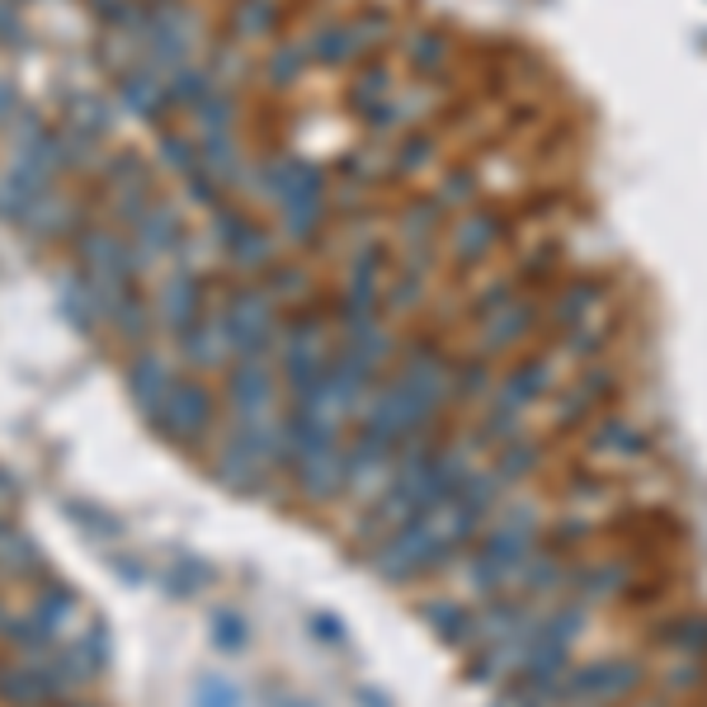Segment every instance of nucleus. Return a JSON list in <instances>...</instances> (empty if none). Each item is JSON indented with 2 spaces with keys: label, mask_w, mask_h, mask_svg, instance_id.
I'll use <instances>...</instances> for the list:
<instances>
[{
  "label": "nucleus",
  "mask_w": 707,
  "mask_h": 707,
  "mask_svg": "<svg viewBox=\"0 0 707 707\" xmlns=\"http://www.w3.org/2000/svg\"><path fill=\"white\" fill-rule=\"evenodd\" d=\"M547 382H552V364H547V359L519 364V368L500 382V391H496V416H519L528 401H538V397H542V387H547Z\"/></svg>",
  "instance_id": "obj_2"
},
{
  "label": "nucleus",
  "mask_w": 707,
  "mask_h": 707,
  "mask_svg": "<svg viewBox=\"0 0 707 707\" xmlns=\"http://www.w3.org/2000/svg\"><path fill=\"white\" fill-rule=\"evenodd\" d=\"M656 641H670L689 660H707V614H684L670 627H660Z\"/></svg>",
  "instance_id": "obj_4"
},
{
  "label": "nucleus",
  "mask_w": 707,
  "mask_h": 707,
  "mask_svg": "<svg viewBox=\"0 0 707 707\" xmlns=\"http://www.w3.org/2000/svg\"><path fill=\"white\" fill-rule=\"evenodd\" d=\"M534 462H538V448H534V444H515V448H509V454L500 458L496 477H500V481H515V477H524V471H534Z\"/></svg>",
  "instance_id": "obj_8"
},
{
  "label": "nucleus",
  "mask_w": 707,
  "mask_h": 707,
  "mask_svg": "<svg viewBox=\"0 0 707 707\" xmlns=\"http://www.w3.org/2000/svg\"><path fill=\"white\" fill-rule=\"evenodd\" d=\"M571 585L580 589L585 599H614L618 589L633 585V561H604V566H589V571H576Z\"/></svg>",
  "instance_id": "obj_3"
},
{
  "label": "nucleus",
  "mask_w": 707,
  "mask_h": 707,
  "mask_svg": "<svg viewBox=\"0 0 707 707\" xmlns=\"http://www.w3.org/2000/svg\"><path fill=\"white\" fill-rule=\"evenodd\" d=\"M585 633V608H557L552 618H542V627H538V641H557V646H571L576 637Z\"/></svg>",
  "instance_id": "obj_6"
},
{
  "label": "nucleus",
  "mask_w": 707,
  "mask_h": 707,
  "mask_svg": "<svg viewBox=\"0 0 707 707\" xmlns=\"http://www.w3.org/2000/svg\"><path fill=\"white\" fill-rule=\"evenodd\" d=\"M641 660H627V656H614V660H595V665H580L571 679L557 684V703H623L641 689Z\"/></svg>",
  "instance_id": "obj_1"
},
{
  "label": "nucleus",
  "mask_w": 707,
  "mask_h": 707,
  "mask_svg": "<svg viewBox=\"0 0 707 707\" xmlns=\"http://www.w3.org/2000/svg\"><path fill=\"white\" fill-rule=\"evenodd\" d=\"M589 444H595L599 454H627V458H633V454H641V448H646V435H641V429H633V425H623V420H608V425H599V435L589 439Z\"/></svg>",
  "instance_id": "obj_5"
},
{
  "label": "nucleus",
  "mask_w": 707,
  "mask_h": 707,
  "mask_svg": "<svg viewBox=\"0 0 707 707\" xmlns=\"http://www.w3.org/2000/svg\"><path fill=\"white\" fill-rule=\"evenodd\" d=\"M528 321H534V311H505V321L496 326V330H490V336H486V345H509V340H515V336H524V326Z\"/></svg>",
  "instance_id": "obj_9"
},
{
  "label": "nucleus",
  "mask_w": 707,
  "mask_h": 707,
  "mask_svg": "<svg viewBox=\"0 0 707 707\" xmlns=\"http://www.w3.org/2000/svg\"><path fill=\"white\" fill-rule=\"evenodd\" d=\"M519 580H524L528 595H542V589L561 585V566H557V557H528L524 571H519Z\"/></svg>",
  "instance_id": "obj_7"
}]
</instances>
